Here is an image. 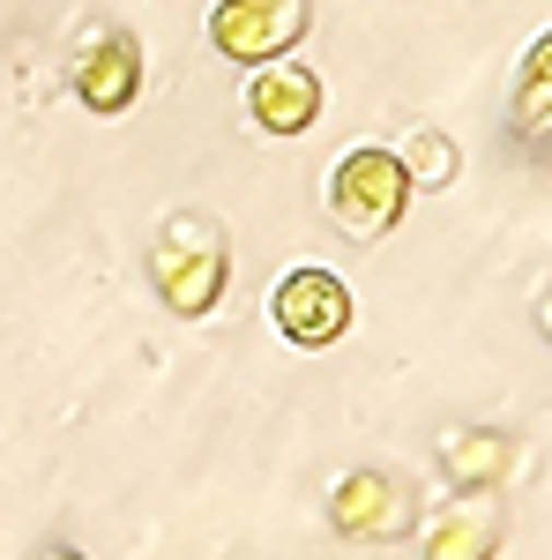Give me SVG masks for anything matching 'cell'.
<instances>
[{"instance_id":"obj_1","label":"cell","mask_w":552,"mask_h":560,"mask_svg":"<svg viewBox=\"0 0 552 560\" xmlns=\"http://www.w3.org/2000/svg\"><path fill=\"white\" fill-rule=\"evenodd\" d=\"M150 284H157V300H165L179 322L210 314V306L224 300V284H232L224 224H216V217H172L165 240L150 247Z\"/></svg>"},{"instance_id":"obj_2","label":"cell","mask_w":552,"mask_h":560,"mask_svg":"<svg viewBox=\"0 0 552 560\" xmlns=\"http://www.w3.org/2000/svg\"><path fill=\"white\" fill-rule=\"evenodd\" d=\"M411 173H403V158L396 150H351L337 173H329V217H337L343 240H359V247H374L396 232V217L411 210Z\"/></svg>"},{"instance_id":"obj_3","label":"cell","mask_w":552,"mask_h":560,"mask_svg":"<svg viewBox=\"0 0 552 560\" xmlns=\"http://www.w3.org/2000/svg\"><path fill=\"white\" fill-rule=\"evenodd\" d=\"M306 23H314L306 0H216L210 8V45L224 60L269 68V60H284V52L306 38Z\"/></svg>"},{"instance_id":"obj_4","label":"cell","mask_w":552,"mask_h":560,"mask_svg":"<svg viewBox=\"0 0 552 560\" xmlns=\"http://www.w3.org/2000/svg\"><path fill=\"white\" fill-rule=\"evenodd\" d=\"M269 314H277V329H284L292 345L321 351L351 329V284H343L337 269H292V277L277 284Z\"/></svg>"},{"instance_id":"obj_5","label":"cell","mask_w":552,"mask_h":560,"mask_svg":"<svg viewBox=\"0 0 552 560\" xmlns=\"http://www.w3.org/2000/svg\"><path fill=\"white\" fill-rule=\"evenodd\" d=\"M329 516H337L343 538L388 546V538H403V530L419 523V509H411L403 478H388V471H351V478H337V493H329Z\"/></svg>"},{"instance_id":"obj_6","label":"cell","mask_w":552,"mask_h":560,"mask_svg":"<svg viewBox=\"0 0 552 560\" xmlns=\"http://www.w3.org/2000/svg\"><path fill=\"white\" fill-rule=\"evenodd\" d=\"M68 83H75V97H83L90 113H128L134 97H142V45L128 31H97V38L75 45Z\"/></svg>"},{"instance_id":"obj_7","label":"cell","mask_w":552,"mask_h":560,"mask_svg":"<svg viewBox=\"0 0 552 560\" xmlns=\"http://www.w3.org/2000/svg\"><path fill=\"white\" fill-rule=\"evenodd\" d=\"M419 553L425 560H485L501 553V501H493V486H478L463 501H448V509H433L419 523Z\"/></svg>"},{"instance_id":"obj_8","label":"cell","mask_w":552,"mask_h":560,"mask_svg":"<svg viewBox=\"0 0 552 560\" xmlns=\"http://www.w3.org/2000/svg\"><path fill=\"white\" fill-rule=\"evenodd\" d=\"M433 456H441V478L456 486V493H478V486H508L522 471V441L501 427H456L433 441Z\"/></svg>"},{"instance_id":"obj_9","label":"cell","mask_w":552,"mask_h":560,"mask_svg":"<svg viewBox=\"0 0 552 560\" xmlns=\"http://www.w3.org/2000/svg\"><path fill=\"white\" fill-rule=\"evenodd\" d=\"M247 105H255V120L269 135H306L321 120V75L298 68V60H269V68H255Z\"/></svg>"},{"instance_id":"obj_10","label":"cell","mask_w":552,"mask_h":560,"mask_svg":"<svg viewBox=\"0 0 552 560\" xmlns=\"http://www.w3.org/2000/svg\"><path fill=\"white\" fill-rule=\"evenodd\" d=\"M508 135H515V142H530V150H545V142H552V31L530 45V52H522V68H515Z\"/></svg>"},{"instance_id":"obj_11","label":"cell","mask_w":552,"mask_h":560,"mask_svg":"<svg viewBox=\"0 0 552 560\" xmlns=\"http://www.w3.org/2000/svg\"><path fill=\"white\" fill-rule=\"evenodd\" d=\"M396 158H403V173H411L419 195H441V187H456V173H463L456 142H448L441 128H411L403 142H396Z\"/></svg>"},{"instance_id":"obj_12","label":"cell","mask_w":552,"mask_h":560,"mask_svg":"<svg viewBox=\"0 0 552 560\" xmlns=\"http://www.w3.org/2000/svg\"><path fill=\"white\" fill-rule=\"evenodd\" d=\"M538 337L552 345V284H545V300H538Z\"/></svg>"}]
</instances>
